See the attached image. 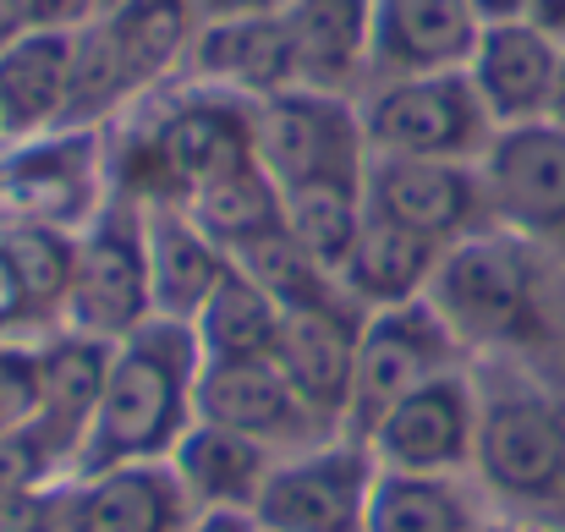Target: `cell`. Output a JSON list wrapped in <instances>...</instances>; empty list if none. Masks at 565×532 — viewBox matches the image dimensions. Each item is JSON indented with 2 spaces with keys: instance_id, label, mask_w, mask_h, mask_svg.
Listing matches in <instances>:
<instances>
[{
  "instance_id": "obj_1",
  "label": "cell",
  "mask_w": 565,
  "mask_h": 532,
  "mask_svg": "<svg viewBox=\"0 0 565 532\" xmlns=\"http://www.w3.org/2000/svg\"><path fill=\"white\" fill-rule=\"evenodd\" d=\"M110 192L138 209L182 203L214 177L258 160V105L209 83L177 77L110 127Z\"/></svg>"
},
{
  "instance_id": "obj_2",
  "label": "cell",
  "mask_w": 565,
  "mask_h": 532,
  "mask_svg": "<svg viewBox=\"0 0 565 532\" xmlns=\"http://www.w3.org/2000/svg\"><path fill=\"white\" fill-rule=\"evenodd\" d=\"M198 341L192 324L149 319L138 336L110 347V373L77 450V472L121 467V461H171L192 423H198Z\"/></svg>"
},
{
  "instance_id": "obj_3",
  "label": "cell",
  "mask_w": 565,
  "mask_h": 532,
  "mask_svg": "<svg viewBox=\"0 0 565 532\" xmlns=\"http://www.w3.org/2000/svg\"><path fill=\"white\" fill-rule=\"evenodd\" d=\"M423 297L450 324L461 352H516V347H539L550 336L539 258H533L527 236H516L505 225H483V231L450 242L439 253Z\"/></svg>"
},
{
  "instance_id": "obj_4",
  "label": "cell",
  "mask_w": 565,
  "mask_h": 532,
  "mask_svg": "<svg viewBox=\"0 0 565 532\" xmlns=\"http://www.w3.org/2000/svg\"><path fill=\"white\" fill-rule=\"evenodd\" d=\"M110 203V132L50 127L0 149V231H88Z\"/></svg>"
},
{
  "instance_id": "obj_5",
  "label": "cell",
  "mask_w": 565,
  "mask_h": 532,
  "mask_svg": "<svg viewBox=\"0 0 565 532\" xmlns=\"http://www.w3.org/2000/svg\"><path fill=\"white\" fill-rule=\"evenodd\" d=\"M154 319V280H149V214L132 198H116L77 231V275L61 313V330L94 341H127Z\"/></svg>"
},
{
  "instance_id": "obj_6",
  "label": "cell",
  "mask_w": 565,
  "mask_h": 532,
  "mask_svg": "<svg viewBox=\"0 0 565 532\" xmlns=\"http://www.w3.org/2000/svg\"><path fill=\"white\" fill-rule=\"evenodd\" d=\"M363 132L369 155H395V160H467L478 166L494 121L461 72H423V77H390L363 88Z\"/></svg>"
},
{
  "instance_id": "obj_7",
  "label": "cell",
  "mask_w": 565,
  "mask_h": 532,
  "mask_svg": "<svg viewBox=\"0 0 565 532\" xmlns=\"http://www.w3.org/2000/svg\"><path fill=\"white\" fill-rule=\"evenodd\" d=\"M472 472L505 506H561L565 500V406L544 390L500 384L478 390V445Z\"/></svg>"
},
{
  "instance_id": "obj_8",
  "label": "cell",
  "mask_w": 565,
  "mask_h": 532,
  "mask_svg": "<svg viewBox=\"0 0 565 532\" xmlns=\"http://www.w3.org/2000/svg\"><path fill=\"white\" fill-rule=\"evenodd\" d=\"M369 160L374 155L358 99L319 88H286L258 99V166L280 181V192L308 181H363Z\"/></svg>"
},
{
  "instance_id": "obj_9",
  "label": "cell",
  "mask_w": 565,
  "mask_h": 532,
  "mask_svg": "<svg viewBox=\"0 0 565 532\" xmlns=\"http://www.w3.org/2000/svg\"><path fill=\"white\" fill-rule=\"evenodd\" d=\"M374 483V450L352 434H335L275 461L253 522L264 532H369Z\"/></svg>"
},
{
  "instance_id": "obj_10",
  "label": "cell",
  "mask_w": 565,
  "mask_h": 532,
  "mask_svg": "<svg viewBox=\"0 0 565 532\" xmlns=\"http://www.w3.org/2000/svg\"><path fill=\"white\" fill-rule=\"evenodd\" d=\"M461 357L467 352L456 347L450 324L434 313L428 297H412V302H395V308H374L363 319V336H358L352 412H347L341 434L369 439V428L406 390H417L423 379H434L445 368H461Z\"/></svg>"
},
{
  "instance_id": "obj_11",
  "label": "cell",
  "mask_w": 565,
  "mask_h": 532,
  "mask_svg": "<svg viewBox=\"0 0 565 532\" xmlns=\"http://www.w3.org/2000/svg\"><path fill=\"white\" fill-rule=\"evenodd\" d=\"M379 472H467L478 445V384L467 368H445L406 390L363 439Z\"/></svg>"
},
{
  "instance_id": "obj_12",
  "label": "cell",
  "mask_w": 565,
  "mask_h": 532,
  "mask_svg": "<svg viewBox=\"0 0 565 532\" xmlns=\"http://www.w3.org/2000/svg\"><path fill=\"white\" fill-rule=\"evenodd\" d=\"M363 198L369 209L428 236L434 247H450L483 225H494L489 214V187L483 171L467 160H395V155H374L369 177H363Z\"/></svg>"
},
{
  "instance_id": "obj_13",
  "label": "cell",
  "mask_w": 565,
  "mask_h": 532,
  "mask_svg": "<svg viewBox=\"0 0 565 532\" xmlns=\"http://www.w3.org/2000/svg\"><path fill=\"white\" fill-rule=\"evenodd\" d=\"M198 417L236 428L258 445H269L275 456L308 450L319 439H335L291 390V379L280 373L275 357H253V362H203L198 368Z\"/></svg>"
},
{
  "instance_id": "obj_14",
  "label": "cell",
  "mask_w": 565,
  "mask_h": 532,
  "mask_svg": "<svg viewBox=\"0 0 565 532\" xmlns=\"http://www.w3.org/2000/svg\"><path fill=\"white\" fill-rule=\"evenodd\" d=\"M478 171L489 187L494 225L516 236L565 231V127L555 121L494 127Z\"/></svg>"
},
{
  "instance_id": "obj_15",
  "label": "cell",
  "mask_w": 565,
  "mask_h": 532,
  "mask_svg": "<svg viewBox=\"0 0 565 532\" xmlns=\"http://www.w3.org/2000/svg\"><path fill=\"white\" fill-rule=\"evenodd\" d=\"M192 500L171 461H121L61 483L55 532H182Z\"/></svg>"
},
{
  "instance_id": "obj_16",
  "label": "cell",
  "mask_w": 565,
  "mask_h": 532,
  "mask_svg": "<svg viewBox=\"0 0 565 532\" xmlns=\"http://www.w3.org/2000/svg\"><path fill=\"white\" fill-rule=\"evenodd\" d=\"M561 55H565V44L555 33H544L533 17L483 22V33H478V44L467 55V77H472L489 121L494 127L550 121Z\"/></svg>"
},
{
  "instance_id": "obj_17",
  "label": "cell",
  "mask_w": 565,
  "mask_h": 532,
  "mask_svg": "<svg viewBox=\"0 0 565 532\" xmlns=\"http://www.w3.org/2000/svg\"><path fill=\"white\" fill-rule=\"evenodd\" d=\"M363 308L341 302V308H308V313H286L275 362L291 379V390L302 395V406L341 434L347 412H352V379H358V336H363Z\"/></svg>"
},
{
  "instance_id": "obj_18",
  "label": "cell",
  "mask_w": 565,
  "mask_h": 532,
  "mask_svg": "<svg viewBox=\"0 0 565 532\" xmlns=\"http://www.w3.org/2000/svg\"><path fill=\"white\" fill-rule=\"evenodd\" d=\"M105 373H110V341H94V336H77V330L39 336V417H33L28 434L55 461L61 483L77 467V450L88 439Z\"/></svg>"
},
{
  "instance_id": "obj_19",
  "label": "cell",
  "mask_w": 565,
  "mask_h": 532,
  "mask_svg": "<svg viewBox=\"0 0 565 532\" xmlns=\"http://www.w3.org/2000/svg\"><path fill=\"white\" fill-rule=\"evenodd\" d=\"M182 77L209 83V88H225V94H242L253 105L269 99V94L297 88V55H291L286 17L280 11H264V17H214V22H198Z\"/></svg>"
},
{
  "instance_id": "obj_20",
  "label": "cell",
  "mask_w": 565,
  "mask_h": 532,
  "mask_svg": "<svg viewBox=\"0 0 565 532\" xmlns=\"http://www.w3.org/2000/svg\"><path fill=\"white\" fill-rule=\"evenodd\" d=\"M72 61H77V28L33 22V28H17L11 39H0V132H6V143L66 127Z\"/></svg>"
},
{
  "instance_id": "obj_21",
  "label": "cell",
  "mask_w": 565,
  "mask_h": 532,
  "mask_svg": "<svg viewBox=\"0 0 565 532\" xmlns=\"http://www.w3.org/2000/svg\"><path fill=\"white\" fill-rule=\"evenodd\" d=\"M280 17L297 55V88L363 99L374 77V0H286Z\"/></svg>"
},
{
  "instance_id": "obj_22",
  "label": "cell",
  "mask_w": 565,
  "mask_h": 532,
  "mask_svg": "<svg viewBox=\"0 0 565 532\" xmlns=\"http://www.w3.org/2000/svg\"><path fill=\"white\" fill-rule=\"evenodd\" d=\"M483 22L472 0H374V77L461 72Z\"/></svg>"
},
{
  "instance_id": "obj_23",
  "label": "cell",
  "mask_w": 565,
  "mask_h": 532,
  "mask_svg": "<svg viewBox=\"0 0 565 532\" xmlns=\"http://www.w3.org/2000/svg\"><path fill=\"white\" fill-rule=\"evenodd\" d=\"M275 450L236 434V428H220V423H192L182 434V445L171 450V472L182 478L192 511H247L258 506L269 472H275Z\"/></svg>"
},
{
  "instance_id": "obj_24",
  "label": "cell",
  "mask_w": 565,
  "mask_h": 532,
  "mask_svg": "<svg viewBox=\"0 0 565 532\" xmlns=\"http://www.w3.org/2000/svg\"><path fill=\"white\" fill-rule=\"evenodd\" d=\"M149 214V280H154V319L192 324L209 291L225 280L231 253L192 220L182 203L143 209Z\"/></svg>"
},
{
  "instance_id": "obj_25",
  "label": "cell",
  "mask_w": 565,
  "mask_h": 532,
  "mask_svg": "<svg viewBox=\"0 0 565 532\" xmlns=\"http://www.w3.org/2000/svg\"><path fill=\"white\" fill-rule=\"evenodd\" d=\"M439 253L445 247H434L428 236H417V231H406V225H395V220L369 209L363 231H358V242H352V253L335 275H341V291L363 313H374V308H395V302L423 297L428 280H434Z\"/></svg>"
},
{
  "instance_id": "obj_26",
  "label": "cell",
  "mask_w": 565,
  "mask_h": 532,
  "mask_svg": "<svg viewBox=\"0 0 565 532\" xmlns=\"http://www.w3.org/2000/svg\"><path fill=\"white\" fill-rule=\"evenodd\" d=\"M280 324H286L280 302L231 258L225 280L209 291V302L192 319V341L203 362H253V357H275Z\"/></svg>"
},
{
  "instance_id": "obj_27",
  "label": "cell",
  "mask_w": 565,
  "mask_h": 532,
  "mask_svg": "<svg viewBox=\"0 0 565 532\" xmlns=\"http://www.w3.org/2000/svg\"><path fill=\"white\" fill-rule=\"evenodd\" d=\"M188 214L236 258V253L258 247L264 236L286 231V192L258 160H247V166L214 177L209 187H198L188 198Z\"/></svg>"
},
{
  "instance_id": "obj_28",
  "label": "cell",
  "mask_w": 565,
  "mask_h": 532,
  "mask_svg": "<svg viewBox=\"0 0 565 532\" xmlns=\"http://www.w3.org/2000/svg\"><path fill=\"white\" fill-rule=\"evenodd\" d=\"M369 532H483V511L461 472H379Z\"/></svg>"
},
{
  "instance_id": "obj_29",
  "label": "cell",
  "mask_w": 565,
  "mask_h": 532,
  "mask_svg": "<svg viewBox=\"0 0 565 532\" xmlns=\"http://www.w3.org/2000/svg\"><path fill=\"white\" fill-rule=\"evenodd\" d=\"M363 214H369L363 181H308V187L286 192V236L302 253H313L324 269L347 264V253L363 231Z\"/></svg>"
},
{
  "instance_id": "obj_30",
  "label": "cell",
  "mask_w": 565,
  "mask_h": 532,
  "mask_svg": "<svg viewBox=\"0 0 565 532\" xmlns=\"http://www.w3.org/2000/svg\"><path fill=\"white\" fill-rule=\"evenodd\" d=\"M236 264L280 302V313H308V308H341V302H352V297L341 291V275L324 269L313 253H302L286 231L264 236V242L247 247V253H236Z\"/></svg>"
},
{
  "instance_id": "obj_31",
  "label": "cell",
  "mask_w": 565,
  "mask_h": 532,
  "mask_svg": "<svg viewBox=\"0 0 565 532\" xmlns=\"http://www.w3.org/2000/svg\"><path fill=\"white\" fill-rule=\"evenodd\" d=\"M17 269H22V286L33 297V313L50 330H61V313H66V297H72V275H77V236L72 231H0Z\"/></svg>"
},
{
  "instance_id": "obj_32",
  "label": "cell",
  "mask_w": 565,
  "mask_h": 532,
  "mask_svg": "<svg viewBox=\"0 0 565 532\" xmlns=\"http://www.w3.org/2000/svg\"><path fill=\"white\" fill-rule=\"evenodd\" d=\"M39 417V341H0V439Z\"/></svg>"
},
{
  "instance_id": "obj_33",
  "label": "cell",
  "mask_w": 565,
  "mask_h": 532,
  "mask_svg": "<svg viewBox=\"0 0 565 532\" xmlns=\"http://www.w3.org/2000/svg\"><path fill=\"white\" fill-rule=\"evenodd\" d=\"M39 336H44V324H39L33 297L22 286V269H17L6 236H0V341H39Z\"/></svg>"
},
{
  "instance_id": "obj_34",
  "label": "cell",
  "mask_w": 565,
  "mask_h": 532,
  "mask_svg": "<svg viewBox=\"0 0 565 532\" xmlns=\"http://www.w3.org/2000/svg\"><path fill=\"white\" fill-rule=\"evenodd\" d=\"M55 528H61V483H50V489H0V532Z\"/></svg>"
},
{
  "instance_id": "obj_35",
  "label": "cell",
  "mask_w": 565,
  "mask_h": 532,
  "mask_svg": "<svg viewBox=\"0 0 565 532\" xmlns=\"http://www.w3.org/2000/svg\"><path fill=\"white\" fill-rule=\"evenodd\" d=\"M94 6L99 0H39L33 6V22H55V28H83L88 17H94ZM28 22V28H33Z\"/></svg>"
},
{
  "instance_id": "obj_36",
  "label": "cell",
  "mask_w": 565,
  "mask_h": 532,
  "mask_svg": "<svg viewBox=\"0 0 565 532\" xmlns=\"http://www.w3.org/2000/svg\"><path fill=\"white\" fill-rule=\"evenodd\" d=\"M192 6L203 22H214V17H264V11H280L286 0H192Z\"/></svg>"
},
{
  "instance_id": "obj_37",
  "label": "cell",
  "mask_w": 565,
  "mask_h": 532,
  "mask_svg": "<svg viewBox=\"0 0 565 532\" xmlns=\"http://www.w3.org/2000/svg\"><path fill=\"white\" fill-rule=\"evenodd\" d=\"M182 532H258L247 511H192Z\"/></svg>"
},
{
  "instance_id": "obj_38",
  "label": "cell",
  "mask_w": 565,
  "mask_h": 532,
  "mask_svg": "<svg viewBox=\"0 0 565 532\" xmlns=\"http://www.w3.org/2000/svg\"><path fill=\"white\" fill-rule=\"evenodd\" d=\"M472 11H478V22H516L533 11V0H472Z\"/></svg>"
},
{
  "instance_id": "obj_39",
  "label": "cell",
  "mask_w": 565,
  "mask_h": 532,
  "mask_svg": "<svg viewBox=\"0 0 565 532\" xmlns=\"http://www.w3.org/2000/svg\"><path fill=\"white\" fill-rule=\"evenodd\" d=\"M544 33H555V39H565V0H533V11H527Z\"/></svg>"
},
{
  "instance_id": "obj_40",
  "label": "cell",
  "mask_w": 565,
  "mask_h": 532,
  "mask_svg": "<svg viewBox=\"0 0 565 532\" xmlns=\"http://www.w3.org/2000/svg\"><path fill=\"white\" fill-rule=\"evenodd\" d=\"M550 121L565 127V55H561V77H555V105H550Z\"/></svg>"
},
{
  "instance_id": "obj_41",
  "label": "cell",
  "mask_w": 565,
  "mask_h": 532,
  "mask_svg": "<svg viewBox=\"0 0 565 532\" xmlns=\"http://www.w3.org/2000/svg\"><path fill=\"white\" fill-rule=\"evenodd\" d=\"M110 6H121V0H99V6H94V17H99V11H110Z\"/></svg>"
},
{
  "instance_id": "obj_42",
  "label": "cell",
  "mask_w": 565,
  "mask_h": 532,
  "mask_svg": "<svg viewBox=\"0 0 565 532\" xmlns=\"http://www.w3.org/2000/svg\"><path fill=\"white\" fill-rule=\"evenodd\" d=\"M0 149H6V132H0Z\"/></svg>"
},
{
  "instance_id": "obj_43",
  "label": "cell",
  "mask_w": 565,
  "mask_h": 532,
  "mask_svg": "<svg viewBox=\"0 0 565 532\" xmlns=\"http://www.w3.org/2000/svg\"><path fill=\"white\" fill-rule=\"evenodd\" d=\"M258 532H264V528H258Z\"/></svg>"
}]
</instances>
